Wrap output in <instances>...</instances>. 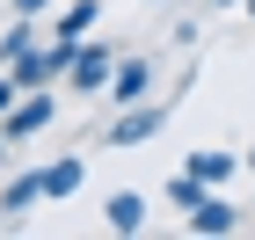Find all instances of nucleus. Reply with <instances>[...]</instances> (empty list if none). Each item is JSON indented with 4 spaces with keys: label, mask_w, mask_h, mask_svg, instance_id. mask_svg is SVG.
Listing matches in <instances>:
<instances>
[{
    "label": "nucleus",
    "mask_w": 255,
    "mask_h": 240,
    "mask_svg": "<svg viewBox=\"0 0 255 240\" xmlns=\"http://www.w3.org/2000/svg\"><path fill=\"white\" fill-rule=\"evenodd\" d=\"M0 160H7V131H0Z\"/></svg>",
    "instance_id": "17"
},
{
    "label": "nucleus",
    "mask_w": 255,
    "mask_h": 240,
    "mask_svg": "<svg viewBox=\"0 0 255 240\" xmlns=\"http://www.w3.org/2000/svg\"><path fill=\"white\" fill-rule=\"evenodd\" d=\"M204 197H212V182H204V175H190V167H182V175L168 182V204H175V211H197Z\"/></svg>",
    "instance_id": "9"
},
{
    "label": "nucleus",
    "mask_w": 255,
    "mask_h": 240,
    "mask_svg": "<svg viewBox=\"0 0 255 240\" xmlns=\"http://www.w3.org/2000/svg\"><path fill=\"white\" fill-rule=\"evenodd\" d=\"M80 175H88L80 160H51V167H44V197H73V189H80Z\"/></svg>",
    "instance_id": "11"
},
{
    "label": "nucleus",
    "mask_w": 255,
    "mask_h": 240,
    "mask_svg": "<svg viewBox=\"0 0 255 240\" xmlns=\"http://www.w3.org/2000/svg\"><path fill=\"white\" fill-rule=\"evenodd\" d=\"M234 226H241V211H234V204H226V197H219V189H212V197H204V204H197V211H190V233H204V240H219V233H234Z\"/></svg>",
    "instance_id": "5"
},
{
    "label": "nucleus",
    "mask_w": 255,
    "mask_h": 240,
    "mask_svg": "<svg viewBox=\"0 0 255 240\" xmlns=\"http://www.w3.org/2000/svg\"><path fill=\"white\" fill-rule=\"evenodd\" d=\"M241 167V153H190V175H204L212 189H226V175Z\"/></svg>",
    "instance_id": "10"
},
{
    "label": "nucleus",
    "mask_w": 255,
    "mask_h": 240,
    "mask_svg": "<svg viewBox=\"0 0 255 240\" xmlns=\"http://www.w3.org/2000/svg\"><path fill=\"white\" fill-rule=\"evenodd\" d=\"M110 73H117V51L110 44H80L73 66H66V87L73 95H95V87H110Z\"/></svg>",
    "instance_id": "3"
},
{
    "label": "nucleus",
    "mask_w": 255,
    "mask_h": 240,
    "mask_svg": "<svg viewBox=\"0 0 255 240\" xmlns=\"http://www.w3.org/2000/svg\"><path fill=\"white\" fill-rule=\"evenodd\" d=\"M168 109H175V102H131V109H117V124H110V131H102V146H110V153H124V146H146V139H160V131H168Z\"/></svg>",
    "instance_id": "1"
},
{
    "label": "nucleus",
    "mask_w": 255,
    "mask_h": 240,
    "mask_svg": "<svg viewBox=\"0 0 255 240\" xmlns=\"http://www.w3.org/2000/svg\"><path fill=\"white\" fill-rule=\"evenodd\" d=\"M241 167H248V175H255V146H248V153H241Z\"/></svg>",
    "instance_id": "15"
},
{
    "label": "nucleus",
    "mask_w": 255,
    "mask_h": 240,
    "mask_svg": "<svg viewBox=\"0 0 255 240\" xmlns=\"http://www.w3.org/2000/svg\"><path fill=\"white\" fill-rule=\"evenodd\" d=\"M44 7H51V0H15V15H44Z\"/></svg>",
    "instance_id": "14"
},
{
    "label": "nucleus",
    "mask_w": 255,
    "mask_h": 240,
    "mask_svg": "<svg viewBox=\"0 0 255 240\" xmlns=\"http://www.w3.org/2000/svg\"><path fill=\"white\" fill-rule=\"evenodd\" d=\"M102 211H110V233H138V226H146V197H138V189H117Z\"/></svg>",
    "instance_id": "7"
},
{
    "label": "nucleus",
    "mask_w": 255,
    "mask_h": 240,
    "mask_svg": "<svg viewBox=\"0 0 255 240\" xmlns=\"http://www.w3.org/2000/svg\"><path fill=\"white\" fill-rule=\"evenodd\" d=\"M37 197H44V167H37V175H15V182H7V189H0V211H29Z\"/></svg>",
    "instance_id": "8"
},
{
    "label": "nucleus",
    "mask_w": 255,
    "mask_h": 240,
    "mask_svg": "<svg viewBox=\"0 0 255 240\" xmlns=\"http://www.w3.org/2000/svg\"><path fill=\"white\" fill-rule=\"evenodd\" d=\"M153 7H160V0H153Z\"/></svg>",
    "instance_id": "19"
},
{
    "label": "nucleus",
    "mask_w": 255,
    "mask_h": 240,
    "mask_svg": "<svg viewBox=\"0 0 255 240\" xmlns=\"http://www.w3.org/2000/svg\"><path fill=\"white\" fill-rule=\"evenodd\" d=\"M241 7H248V22H255V0H241Z\"/></svg>",
    "instance_id": "18"
},
{
    "label": "nucleus",
    "mask_w": 255,
    "mask_h": 240,
    "mask_svg": "<svg viewBox=\"0 0 255 240\" xmlns=\"http://www.w3.org/2000/svg\"><path fill=\"white\" fill-rule=\"evenodd\" d=\"M204 7H241V0H204Z\"/></svg>",
    "instance_id": "16"
},
{
    "label": "nucleus",
    "mask_w": 255,
    "mask_h": 240,
    "mask_svg": "<svg viewBox=\"0 0 255 240\" xmlns=\"http://www.w3.org/2000/svg\"><path fill=\"white\" fill-rule=\"evenodd\" d=\"M15 102H22V80H15V73H0V117H7Z\"/></svg>",
    "instance_id": "13"
},
{
    "label": "nucleus",
    "mask_w": 255,
    "mask_h": 240,
    "mask_svg": "<svg viewBox=\"0 0 255 240\" xmlns=\"http://www.w3.org/2000/svg\"><path fill=\"white\" fill-rule=\"evenodd\" d=\"M153 95V59H117V73H110V87H102V102H117V109H131V102Z\"/></svg>",
    "instance_id": "4"
},
{
    "label": "nucleus",
    "mask_w": 255,
    "mask_h": 240,
    "mask_svg": "<svg viewBox=\"0 0 255 240\" xmlns=\"http://www.w3.org/2000/svg\"><path fill=\"white\" fill-rule=\"evenodd\" d=\"M51 117H59V102L44 95V87H29V95H22L15 109L0 117V131H7V146H15V139H37V131H51Z\"/></svg>",
    "instance_id": "2"
},
{
    "label": "nucleus",
    "mask_w": 255,
    "mask_h": 240,
    "mask_svg": "<svg viewBox=\"0 0 255 240\" xmlns=\"http://www.w3.org/2000/svg\"><path fill=\"white\" fill-rule=\"evenodd\" d=\"M22 51H37V22H29V15H15V29L0 37V59H7V66H15Z\"/></svg>",
    "instance_id": "12"
},
{
    "label": "nucleus",
    "mask_w": 255,
    "mask_h": 240,
    "mask_svg": "<svg viewBox=\"0 0 255 240\" xmlns=\"http://www.w3.org/2000/svg\"><path fill=\"white\" fill-rule=\"evenodd\" d=\"M102 22V0H73L59 22H51V37H66V44H88V29Z\"/></svg>",
    "instance_id": "6"
}]
</instances>
